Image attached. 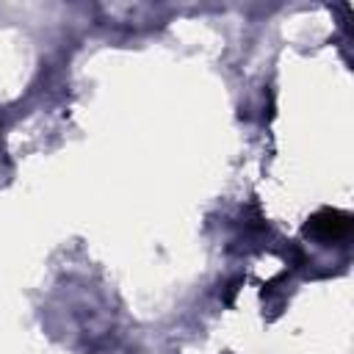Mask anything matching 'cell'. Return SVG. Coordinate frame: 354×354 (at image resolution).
I'll return each instance as SVG.
<instances>
[{"mask_svg":"<svg viewBox=\"0 0 354 354\" xmlns=\"http://www.w3.org/2000/svg\"><path fill=\"white\" fill-rule=\"evenodd\" d=\"M301 232H304L307 238L318 241V243L343 241V238L351 232V213L337 210V207H321V210H315V213L304 221Z\"/></svg>","mask_w":354,"mask_h":354,"instance_id":"obj_1","label":"cell"},{"mask_svg":"<svg viewBox=\"0 0 354 354\" xmlns=\"http://www.w3.org/2000/svg\"><path fill=\"white\" fill-rule=\"evenodd\" d=\"M241 285H243V277H235V279H232V282L227 285V290H224V296H221V301H224L227 307H230V304L235 301V293L241 290Z\"/></svg>","mask_w":354,"mask_h":354,"instance_id":"obj_2","label":"cell"}]
</instances>
